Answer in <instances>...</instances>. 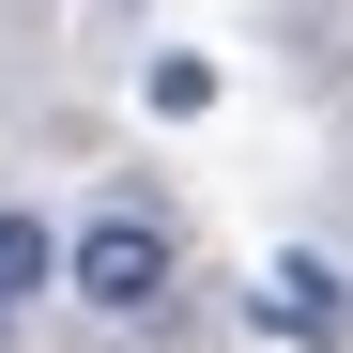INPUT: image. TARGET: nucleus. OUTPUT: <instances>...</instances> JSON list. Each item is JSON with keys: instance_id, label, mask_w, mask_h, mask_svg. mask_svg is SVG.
<instances>
[{"instance_id": "nucleus-3", "label": "nucleus", "mask_w": 353, "mask_h": 353, "mask_svg": "<svg viewBox=\"0 0 353 353\" xmlns=\"http://www.w3.org/2000/svg\"><path fill=\"white\" fill-rule=\"evenodd\" d=\"M62 261H77V246H46V230H31V215H0V323H16V307H31V292H46V276H62Z\"/></svg>"}, {"instance_id": "nucleus-2", "label": "nucleus", "mask_w": 353, "mask_h": 353, "mask_svg": "<svg viewBox=\"0 0 353 353\" xmlns=\"http://www.w3.org/2000/svg\"><path fill=\"white\" fill-rule=\"evenodd\" d=\"M261 323L307 338V353H353V276L338 261H261Z\"/></svg>"}, {"instance_id": "nucleus-1", "label": "nucleus", "mask_w": 353, "mask_h": 353, "mask_svg": "<svg viewBox=\"0 0 353 353\" xmlns=\"http://www.w3.org/2000/svg\"><path fill=\"white\" fill-rule=\"evenodd\" d=\"M62 276L92 292V307H123V323H139V307H154V292H169V215H139V200H123V215H92Z\"/></svg>"}]
</instances>
